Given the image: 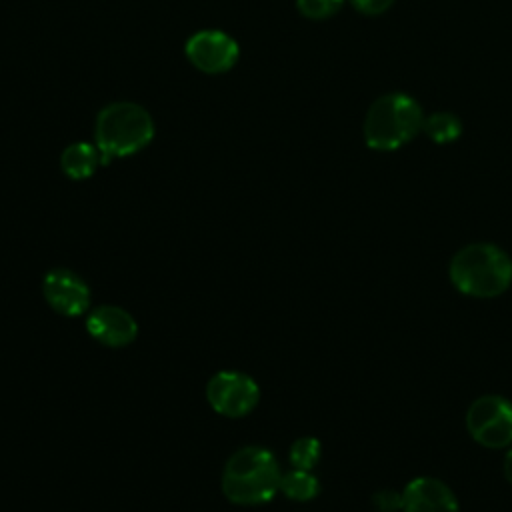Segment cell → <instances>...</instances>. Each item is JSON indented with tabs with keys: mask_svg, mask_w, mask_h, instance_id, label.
<instances>
[{
	"mask_svg": "<svg viewBox=\"0 0 512 512\" xmlns=\"http://www.w3.org/2000/svg\"><path fill=\"white\" fill-rule=\"evenodd\" d=\"M42 294L52 310L62 316H82L90 306V288L80 274L52 268L42 278Z\"/></svg>",
	"mask_w": 512,
	"mask_h": 512,
	"instance_id": "cell-7",
	"label": "cell"
},
{
	"mask_svg": "<svg viewBox=\"0 0 512 512\" xmlns=\"http://www.w3.org/2000/svg\"><path fill=\"white\" fill-rule=\"evenodd\" d=\"M280 492L296 502H308L318 496L320 482L312 474V470H300L292 468L290 472H284L280 478Z\"/></svg>",
	"mask_w": 512,
	"mask_h": 512,
	"instance_id": "cell-12",
	"label": "cell"
},
{
	"mask_svg": "<svg viewBox=\"0 0 512 512\" xmlns=\"http://www.w3.org/2000/svg\"><path fill=\"white\" fill-rule=\"evenodd\" d=\"M344 0H296V8L304 18L326 20L340 12Z\"/></svg>",
	"mask_w": 512,
	"mask_h": 512,
	"instance_id": "cell-15",
	"label": "cell"
},
{
	"mask_svg": "<svg viewBox=\"0 0 512 512\" xmlns=\"http://www.w3.org/2000/svg\"><path fill=\"white\" fill-rule=\"evenodd\" d=\"M322 454V446L320 440L314 436H302L298 440L292 442L288 458L292 468H300V470H312Z\"/></svg>",
	"mask_w": 512,
	"mask_h": 512,
	"instance_id": "cell-14",
	"label": "cell"
},
{
	"mask_svg": "<svg viewBox=\"0 0 512 512\" xmlns=\"http://www.w3.org/2000/svg\"><path fill=\"white\" fill-rule=\"evenodd\" d=\"M280 464L264 446H244L236 450L222 470V492L238 506H258L270 502L280 492Z\"/></svg>",
	"mask_w": 512,
	"mask_h": 512,
	"instance_id": "cell-1",
	"label": "cell"
},
{
	"mask_svg": "<svg viewBox=\"0 0 512 512\" xmlns=\"http://www.w3.org/2000/svg\"><path fill=\"white\" fill-rule=\"evenodd\" d=\"M372 502L380 512H396V510H402V492L384 488L372 496Z\"/></svg>",
	"mask_w": 512,
	"mask_h": 512,
	"instance_id": "cell-16",
	"label": "cell"
},
{
	"mask_svg": "<svg viewBox=\"0 0 512 512\" xmlns=\"http://www.w3.org/2000/svg\"><path fill=\"white\" fill-rule=\"evenodd\" d=\"M466 428L484 448L512 446V402L498 394L476 398L466 412Z\"/></svg>",
	"mask_w": 512,
	"mask_h": 512,
	"instance_id": "cell-5",
	"label": "cell"
},
{
	"mask_svg": "<svg viewBox=\"0 0 512 512\" xmlns=\"http://www.w3.org/2000/svg\"><path fill=\"white\" fill-rule=\"evenodd\" d=\"M100 164V152L96 146L86 144V142H76L70 144L62 156H60V166L64 174L72 180H84L90 178Z\"/></svg>",
	"mask_w": 512,
	"mask_h": 512,
	"instance_id": "cell-11",
	"label": "cell"
},
{
	"mask_svg": "<svg viewBox=\"0 0 512 512\" xmlns=\"http://www.w3.org/2000/svg\"><path fill=\"white\" fill-rule=\"evenodd\" d=\"M504 476H506L508 484L512 486V446L508 448V452L504 456Z\"/></svg>",
	"mask_w": 512,
	"mask_h": 512,
	"instance_id": "cell-18",
	"label": "cell"
},
{
	"mask_svg": "<svg viewBox=\"0 0 512 512\" xmlns=\"http://www.w3.org/2000/svg\"><path fill=\"white\" fill-rule=\"evenodd\" d=\"M424 124V112L416 98L404 92L378 96L364 116V142L376 152H392L408 144Z\"/></svg>",
	"mask_w": 512,
	"mask_h": 512,
	"instance_id": "cell-3",
	"label": "cell"
},
{
	"mask_svg": "<svg viewBox=\"0 0 512 512\" xmlns=\"http://www.w3.org/2000/svg\"><path fill=\"white\" fill-rule=\"evenodd\" d=\"M402 512H460V506L448 484L418 476L402 490Z\"/></svg>",
	"mask_w": 512,
	"mask_h": 512,
	"instance_id": "cell-10",
	"label": "cell"
},
{
	"mask_svg": "<svg viewBox=\"0 0 512 512\" xmlns=\"http://www.w3.org/2000/svg\"><path fill=\"white\" fill-rule=\"evenodd\" d=\"M206 400L216 414L242 418L256 408L260 388L256 380L244 372L220 370L206 384Z\"/></svg>",
	"mask_w": 512,
	"mask_h": 512,
	"instance_id": "cell-6",
	"label": "cell"
},
{
	"mask_svg": "<svg viewBox=\"0 0 512 512\" xmlns=\"http://www.w3.org/2000/svg\"><path fill=\"white\" fill-rule=\"evenodd\" d=\"M186 56L198 70L220 74L236 64L238 44L220 30H202L186 42Z\"/></svg>",
	"mask_w": 512,
	"mask_h": 512,
	"instance_id": "cell-8",
	"label": "cell"
},
{
	"mask_svg": "<svg viewBox=\"0 0 512 512\" xmlns=\"http://www.w3.org/2000/svg\"><path fill=\"white\" fill-rule=\"evenodd\" d=\"M422 132L436 144H450L460 138L462 134V122L456 114L438 110L430 116H424Z\"/></svg>",
	"mask_w": 512,
	"mask_h": 512,
	"instance_id": "cell-13",
	"label": "cell"
},
{
	"mask_svg": "<svg viewBox=\"0 0 512 512\" xmlns=\"http://www.w3.org/2000/svg\"><path fill=\"white\" fill-rule=\"evenodd\" d=\"M396 0H350V4L364 16L384 14Z\"/></svg>",
	"mask_w": 512,
	"mask_h": 512,
	"instance_id": "cell-17",
	"label": "cell"
},
{
	"mask_svg": "<svg viewBox=\"0 0 512 512\" xmlns=\"http://www.w3.org/2000/svg\"><path fill=\"white\" fill-rule=\"evenodd\" d=\"M154 138L150 114L134 102H114L96 118V148L100 162L124 158L146 148Z\"/></svg>",
	"mask_w": 512,
	"mask_h": 512,
	"instance_id": "cell-4",
	"label": "cell"
},
{
	"mask_svg": "<svg viewBox=\"0 0 512 512\" xmlns=\"http://www.w3.org/2000/svg\"><path fill=\"white\" fill-rule=\"evenodd\" d=\"M448 274L460 294L496 298L512 284V258L496 244L474 242L452 256Z\"/></svg>",
	"mask_w": 512,
	"mask_h": 512,
	"instance_id": "cell-2",
	"label": "cell"
},
{
	"mask_svg": "<svg viewBox=\"0 0 512 512\" xmlns=\"http://www.w3.org/2000/svg\"><path fill=\"white\" fill-rule=\"evenodd\" d=\"M86 330L96 342L110 348H122L136 340L138 322L128 310L114 304H104L88 314Z\"/></svg>",
	"mask_w": 512,
	"mask_h": 512,
	"instance_id": "cell-9",
	"label": "cell"
}]
</instances>
